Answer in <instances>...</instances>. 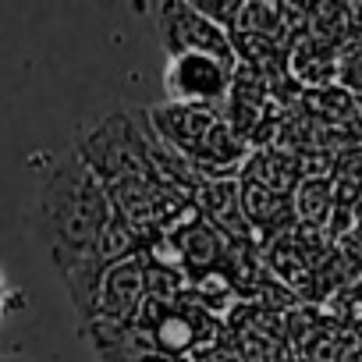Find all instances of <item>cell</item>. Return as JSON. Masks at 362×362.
Wrapping results in <instances>:
<instances>
[{"label": "cell", "mask_w": 362, "mask_h": 362, "mask_svg": "<svg viewBox=\"0 0 362 362\" xmlns=\"http://www.w3.org/2000/svg\"><path fill=\"white\" fill-rule=\"evenodd\" d=\"M110 217L114 203L103 181L78 160L75 149L50 160L29 206V231L61 277L82 267H100L96 242Z\"/></svg>", "instance_id": "obj_1"}, {"label": "cell", "mask_w": 362, "mask_h": 362, "mask_svg": "<svg viewBox=\"0 0 362 362\" xmlns=\"http://www.w3.org/2000/svg\"><path fill=\"white\" fill-rule=\"evenodd\" d=\"M291 206H295V217L320 228L330 221V210H334V181L330 177H298V185L291 192Z\"/></svg>", "instance_id": "obj_7"}, {"label": "cell", "mask_w": 362, "mask_h": 362, "mask_svg": "<svg viewBox=\"0 0 362 362\" xmlns=\"http://www.w3.org/2000/svg\"><path fill=\"white\" fill-rule=\"evenodd\" d=\"M174 362H185V358H174Z\"/></svg>", "instance_id": "obj_9"}, {"label": "cell", "mask_w": 362, "mask_h": 362, "mask_svg": "<svg viewBox=\"0 0 362 362\" xmlns=\"http://www.w3.org/2000/svg\"><path fill=\"white\" fill-rule=\"evenodd\" d=\"M160 36H163L167 57L203 54V57L221 61L231 71L242 68L231 33L224 25L210 22L206 15H199L192 4H163V11H160Z\"/></svg>", "instance_id": "obj_3"}, {"label": "cell", "mask_w": 362, "mask_h": 362, "mask_svg": "<svg viewBox=\"0 0 362 362\" xmlns=\"http://www.w3.org/2000/svg\"><path fill=\"white\" fill-rule=\"evenodd\" d=\"M235 75L238 71H231L221 61L203 57V54L170 57L163 68V93H167V103H177V107L217 110L221 103H228V96L235 89Z\"/></svg>", "instance_id": "obj_5"}, {"label": "cell", "mask_w": 362, "mask_h": 362, "mask_svg": "<svg viewBox=\"0 0 362 362\" xmlns=\"http://www.w3.org/2000/svg\"><path fill=\"white\" fill-rule=\"evenodd\" d=\"M75 153L103 181V189L124 181H160L146 149V135L124 107H110L107 114L86 121L75 132Z\"/></svg>", "instance_id": "obj_2"}, {"label": "cell", "mask_w": 362, "mask_h": 362, "mask_svg": "<svg viewBox=\"0 0 362 362\" xmlns=\"http://www.w3.org/2000/svg\"><path fill=\"white\" fill-rule=\"evenodd\" d=\"M238 203H242V217L252 228V235L270 231V228L284 224V217H288V196L270 192L259 181H249V177L238 181Z\"/></svg>", "instance_id": "obj_6"}, {"label": "cell", "mask_w": 362, "mask_h": 362, "mask_svg": "<svg viewBox=\"0 0 362 362\" xmlns=\"http://www.w3.org/2000/svg\"><path fill=\"white\" fill-rule=\"evenodd\" d=\"M8 302H11V288H8L4 274H0V323H4V316H8Z\"/></svg>", "instance_id": "obj_8"}, {"label": "cell", "mask_w": 362, "mask_h": 362, "mask_svg": "<svg viewBox=\"0 0 362 362\" xmlns=\"http://www.w3.org/2000/svg\"><path fill=\"white\" fill-rule=\"evenodd\" d=\"M146 305V256L142 249L103 270L96 298L82 327H132Z\"/></svg>", "instance_id": "obj_4"}]
</instances>
